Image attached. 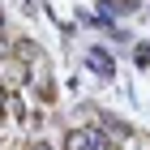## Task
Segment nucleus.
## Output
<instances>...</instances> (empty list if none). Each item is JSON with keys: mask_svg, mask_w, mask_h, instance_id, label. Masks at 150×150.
<instances>
[{"mask_svg": "<svg viewBox=\"0 0 150 150\" xmlns=\"http://www.w3.org/2000/svg\"><path fill=\"white\" fill-rule=\"evenodd\" d=\"M64 150H107V146H103V137H99V133H69Z\"/></svg>", "mask_w": 150, "mask_h": 150, "instance_id": "f257e3e1", "label": "nucleus"}, {"mask_svg": "<svg viewBox=\"0 0 150 150\" xmlns=\"http://www.w3.org/2000/svg\"><path fill=\"white\" fill-rule=\"evenodd\" d=\"M90 64H94V73H99V77H112V73H116L112 56H103V52H90Z\"/></svg>", "mask_w": 150, "mask_h": 150, "instance_id": "f03ea898", "label": "nucleus"}, {"mask_svg": "<svg viewBox=\"0 0 150 150\" xmlns=\"http://www.w3.org/2000/svg\"><path fill=\"white\" fill-rule=\"evenodd\" d=\"M30 150H52V146H47V142H35V146H30Z\"/></svg>", "mask_w": 150, "mask_h": 150, "instance_id": "7ed1b4c3", "label": "nucleus"}, {"mask_svg": "<svg viewBox=\"0 0 150 150\" xmlns=\"http://www.w3.org/2000/svg\"><path fill=\"white\" fill-rule=\"evenodd\" d=\"M4 52H9V39H0V56H4Z\"/></svg>", "mask_w": 150, "mask_h": 150, "instance_id": "20e7f679", "label": "nucleus"}]
</instances>
